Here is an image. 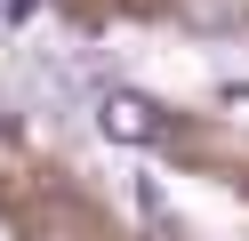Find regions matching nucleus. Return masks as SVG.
Wrapping results in <instances>:
<instances>
[{
    "label": "nucleus",
    "instance_id": "f257e3e1",
    "mask_svg": "<svg viewBox=\"0 0 249 241\" xmlns=\"http://www.w3.org/2000/svg\"><path fill=\"white\" fill-rule=\"evenodd\" d=\"M97 129H105L113 145H153V137H161V105H153V96H137V89H105Z\"/></svg>",
    "mask_w": 249,
    "mask_h": 241
}]
</instances>
